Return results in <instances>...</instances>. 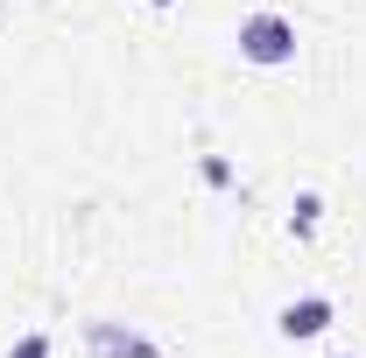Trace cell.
<instances>
[{
  "label": "cell",
  "mask_w": 366,
  "mask_h": 358,
  "mask_svg": "<svg viewBox=\"0 0 366 358\" xmlns=\"http://www.w3.org/2000/svg\"><path fill=\"white\" fill-rule=\"evenodd\" d=\"M317 323H324L317 302H310V310H289V330H317Z\"/></svg>",
  "instance_id": "7a4b0ae2"
},
{
  "label": "cell",
  "mask_w": 366,
  "mask_h": 358,
  "mask_svg": "<svg viewBox=\"0 0 366 358\" xmlns=\"http://www.w3.org/2000/svg\"><path fill=\"white\" fill-rule=\"evenodd\" d=\"M247 49H254L261 63H274V56L289 49V29H282V21H254V29H247Z\"/></svg>",
  "instance_id": "6da1fadb"
}]
</instances>
